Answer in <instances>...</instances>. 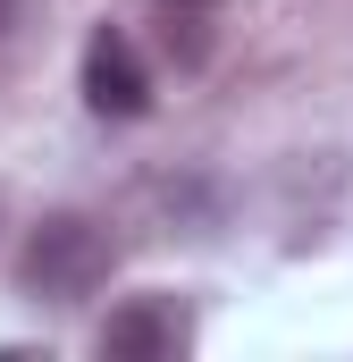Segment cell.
I'll list each match as a JSON object with an SVG mask.
<instances>
[{"label":"cell","instance_id":"cell-1","mask_svg":"<svg viewBox=\"0 0 353 362\" xmlns=\"http://www.w3.org/2000/svg\"><path fill=\"white\" fill-rule=\"evenodd\" d=\"M109 262H118V245H109L101 219L51 211V219L25 236V253H17V286H25L34 303H85L92 286L109 278Z\"/></svg>","mask_w":353,"mask_h":362},{"label":"cell","instance_id":"cell-2","mask_svg":"<svg viewBox=\"0 0 353 362\" xmlns=\"http://www.w3.org/2000/svg\"><path fill=\"white\" fill-rule=\"evenodd\" d=\"M185 337H193V320L176 295H126L101 320V362H176Z\"/></svg>","mask_w":353,"mask_h":362},{"label":"cell","instance_id":"cell-3","mask_svg":"<svg viewBox=\"0 0 353 362\" xmlns=\"http://www.w3.org/2000/svg\"><path fill=\"white\" fill-rule=\"evenodd\" d=\"M85 101L101 118H143V110H152V76H143L135 42H126L118 25H101L85 42Z\"/></svg>","mask_w":353,"mask_h":362},{"label":"cell","instance_id":"cell-4","mask_svg":"<svg viewBox=\"0 0 353 362\" xmlns=\"http://www.w3.org/2000/svg\"><path fill=\"white\" fill-rule=\"evenodd\" d=\"M152 8H169V17H210L219 0H152Z\"/></svg>","mask_w":353,"mask_h":362},{"label":"cell","instance_id":"cell-5","mask_svg":"<svg viewBox=\"0 0 353 362\" xmlns=\"http://www.w3.org/2000/svg\"><path fill=\"white\" fill-rule=\"evenodd\" d=\"M25 25V0H0V34H17Z\"/></svg>","mask_w":353,"mask_h":362}]
</instances>
